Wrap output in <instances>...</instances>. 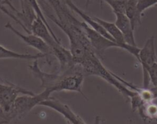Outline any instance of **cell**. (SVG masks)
Segmentation results:
<instances>
[{"mask_svg":"<svg viewBox=\"0 0 157 124\" xmlns=\"http://www.w3.org/2000/svg\"><path fill=\"white\" fill-rule=\"evenodd\" d=\"M52 93L44 89L42 93L35 95H21L17 97L10 112L8 114L11 122L14 120H21L25 117L32 109L39 106L40 103L51 97Z\"/></svg>","mask_w":157,"mask_h":124,"instance_id":"7a4b0ae2","label":"cell"},{"mask_svg":"<svg viewBox=\"0 0 157 124\" xmlns=\"http://www.w3.org/2000/svg\"><path fill=\"white\" fill-rule=\"evenodd\" d=\"M156 5H157V0H137L138 9L142 15L147 9Z\"/></svg>","mask_w":157,"mask_h":124,"instance_id":"4fadbf2b","label":"cell"},{"mask_svg":"<svg viewBox=\"0 0 157 124\" xmlns=\"http://www.w3.org/2000/svg\"><path fill=\"white\" fill-rule=\"evenodd\" d=\"M10 122L11 120L9 115L3 110V109L0 106V123H9Z\"/></svg>","mask_w":157,"mask_h":124,"instance_id":"9a60e30c","label":"cell"},{"mask_svg":"<svg viewBox=\"0 0 157 124\" xmlns=\"http://www.w3.org/2000/svg\"><path fill=\"white\" fill-rule=\"evenodd\" d=\"M101 2H106L110 6L113 13H125L126 0H101Z\"/></svg>","mask_w":157,"mask_h":124,"instance_id":"7c38bea8","label":"cell"},{"mask_svg":"<svg viewBox=\"0 0 157 124\" xmlns=\"http://www.w3.org/2000/svg\"><path fill=\"white\" fill-rule=\"evenodd\" d=\"M29 68L34 76L41 81V86L44 89H48L52 93L61 91L77 92L86 98L82 91L85 75L79 65L76 64L60 73H49L41 70L38 66V60H35L32 65L29 66Z\"/></svg>","mask_w":157,"mask_h":124,"instance_id":"6da1fadb","label":"cell"},{"mask_svg":"<svg viewBox=\"0 0 157 124\" xmlns=\"http://www.w3.org/2000/svg\"><path fill=\"white\" fill-rule=\"evenodd\" d=\"M82 28L87 35V39L90 41V45L93 47L98 56L101 57L104 55L106 50L110 48H120L119 45L113 40L104 36L102 34L95 31L88 26L85 22H82ZM121 49V48H120Z\"/></svg>","mask_w":157,"mask_h":124,"instance_id":"5b68a950","label":"cell"},{"mask_svg":"<svg viewBox=\"0 0 157 124\" xmlns=\"http://www.w3.org/2000/svg\"><path fill=\"white\" fill-rule=\"evenodd\" d=\"M125 14L130 19L134 30L141 25V18L143 15L138 9L137 0H126Z\"/></svg>","mask_w":157,"mask_h":124,"instance_id":"30bf717a","label":"cell"},{"mask_svg":"<svg viewBox=\"0 0 157 124\" xmlns=\"http://www.w3.org/2000/svg\"><path fill=\"white\" fill-rule=\"evenodd\" d=\"M39 106H45V107L50 108L54 110L58 114H61L64 118L69 123L72 124H84L86 123L81 117H80L78 114H75L67 104L61 103L57 99L53 97H48L46 100H43L40 103Z\"/></svg>","mask_w":157,"mask_h":124,"instance_id":"8992f818","label":"cell"},{"mask_svg":"<svg viewBox=\"0 0 157 124\" xmlns=\"http://www.w3.org/2000/svg\"><path fill=\"white\" fill-rule=\"evenodd\" d=\"M148 75L150 83L153 86H157V61L148 69Z\"/></svg>","mask_w":157,"mask_h":124,"instance_id":"5bb4252c","label":"cell"},{"mask_svg":"<svg viewBox=\"0 0 157 124\" xmlns=\"http://www.w3.org/2000/svg\"><path fill=\"white\" fill-rule=\"evenodd\" d=\"M137 110L140 117L144 121L157 120V105L153 102L144 103Z\"/></svg>","mask_w":157,"mask_h":124,"instance_id":"8fae6325","label":"cell"},{"mask_svg":"<svg viewBox=\"0 0 157 124\" xmlns=\"http://www.w3.org/2000/svg\"><path fill=\"white\" fill-rule=\"evenodd\" d=\"M5 27L9 29V30L12 31L14 34H15L18 38L21 39L28 46L35 48L37 50L39 51L41 53L46 55L47 58L53 55V52H52V50L50 48V46L42 39L40 38L38 35H35L33 33H27V35H25V34L21 33V32H18L17 29H15L10 23H6Z\"/></svg>","mask_w":157,"mask_h":124,"instance_id":"52a82bcc","label":"cell"},{"mask_svg":"<svg viewBox=\"0 0 157 124\" xmlns=\"http://www.w3.org/2000/svg\"><path fill=\"white\" fill-rule=\"evenodd\" d=\"M115 15H116L115 23L124 35L127 44L133 46H137L135 41L134 29L132 26L131 23L127 15L125 13H120L116 14Z\"/></svg>","mask_w":157,"mask_h":124,"instance_id":"ba28073f","label":"cell"},{"mask_svg":"<svg viewBox=\"0 0 157 124\" xmlns=\"http://www.w3.org/2000/svg\"><path fill=\"white\" fill-rule=\"evenodd\" d=\"M92 1H93V0H86V6L88 7V6L90 5V3L92 2ZM100 1H101V0H100Z\"/></svg>","mask_w":157,"mask_h":124,"instance_id":"2e32d148","label":"cell"},{"mask_svg":"<svg viewBox=\"0 0 157 124\" xmlns=\"http://www.w3.org/2000/svg\"><path fill=\"white\" fill-rule=\"evenodd\" d=\"M47 57L44 54L39 53L32 55V54H23L18 53V52L12 51L11 49H6L4 46L0 45V59H16V60H39V59ZM0 82L3 83L5 82L4 80L2 79L0 76Z\"/></svg>","mask_w":157,"mask_h":124,"instance_id":"9c48e42d","label":"cell"},{"mask_svg":"<svg viewBox=\"0 0 157 124\" xmlns=\"http://www.w3.org/2000/svg\"><path fill=\"white\" fill-rule=\"evenodd\" d=\"M20 95H35V93L6 80L0 83V106L7 114L10 112L17 97Z\"/></svg>","mask_w":157,"mask_h":124,"instance_id":"3957f363","label":"cell"},{"mask_svg":"<svg viewBox=\"0 0 157 124\" xmlns=\"http://www.w3.org/2000/svg\"><path fill=\"white\" fill-rule=\"evenodd\" d=\"M138 61L140 63L144 72V86L150 87V80L148 75V69L157 61L155 47V36L152 35L146 41L145 44L140 49Z\"/></svg>","mask_w":157,"mask_h":124,"instance_id":"277c9868","label":"cell"}]
</instances>
